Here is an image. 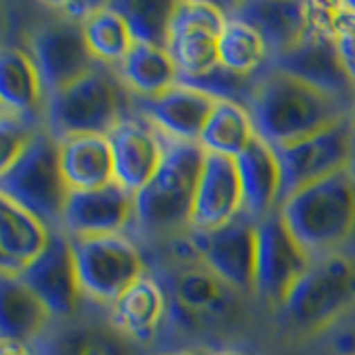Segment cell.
Segmentation results:
<instances>
[{
    "instance_id": "obj_11",
    "label": "cell",
    "mask_w": 355,
    "mask_h": 355,
    "mask_svg": "<svg viewBox=\"0 0 355 355\" xmlns=\"http://www.w3.org/2000/svg\"><path fill=\"white\" fill-rule=\"evenodd\" d=\"M269 69L282 71L338 100L349 111H355V85L347 76L333 36L322 27L311 29L288 49L271 55Z\"/></svg>"
},
{
    "instance_id": "obj_26",
    "label": "cell",
    "mask_w": 355,
    "mask_h": 355,
    "mask_svg": "<svg viewBox=\"0 0 355 355\" xmlns=\"http://www.w3.org/2000/svg\"><path fill=\"white\" fill-rule=\"evenodd\" d=\"M116 73L133 98H155L180 83L178 67L164 47L133 44Z\"/></svg>"
},
{
    "instance_id": "obj_8",
    "label": "cell",
    "mask_w": 355,
    "mask_h": 355,
    "mask_svg": "<svg viewBox=\"0 0 355 355\" xmlns=\"http://www.w3.org/2000/svg\"><path fill=\"white\" fill-rule=\"evenodd\" d=\"M53 11H58L53 7ZM25 49L31 53L42 78L44 94L53 96L98 64L83 33V20L53 14L27 33Z\"/></svg>"
},
{
    "instance_id": "obj_41",
    "label": "cell",
    "mask_w": 355,
    "mask_h": 355,
    "mask_svg": "<svg viewBox=\"0 0 355 355\" xmlns=\"http://www.w3.org/2000/svg\"><path fill=\"white\" fill-rule=\"evenodd\" d=\"M0 116H7V111H5V107L0 105Z\"/></svg>"
},
{
    "instance_id": "obj_22",
    "label": "cell",
    "mask_w": 355,
    "mask_h": 355,
    "mask_svg": "<svg viewBox=\"0 0 355 355\" xmlns=\"http://www.w3.org/2000/svg\"><path fill=\"white\" fill-rule=\"evenodd\" d=\"M236 160L244 211L258 222L282 205V169L277 153L262 138H255Z\"/></svg>"
},
{
    "instance_id": "obj_39",
    "label": "cell",
    "mask_w": 355,
    "mask_h": 355,
    "mask_svg": "<svg viewBox=\"0 0 355 355\" xmlns=\"http://www.w3.org/2000/svg\"><path fill=\"white\" fill-rule=\"evenodd\" d=\"M216 355H249V353H244V351H225V353H216Z\"/></svg>"
},
{
    "instance_id": "obj_6",
    "label": "cell",
    "mask_w": 355,
    "mask_h": 355,
    "mask_svg": "<svg viewBox=\"0 0 355 355\" xmlns=\"http://www.w3.org/2000/svg\"><path fill=\"white\" fill-rule=\"evenodd\" d=\"M69 240L87 302L109 309L133 282L147 273L144 255L129 236Z\"/></svg>"
},
{
    "instance_id": "obj_9",
    "label": "cell",
    "mask_w": 355,
    "mask_h": 355,
    "mask_svg": "<svg viewBox=\"0 0 355 355\" xmlns=\"http://www.w3.org/2000/svg\"><path fill=\"white\" fill-rule=\"evenodd\" d=\"M275 153L282 169V200L311 182L351 169L355 162L351 116H342L324 129L275 149Z\"/></svg>"
},
{
    "instance_id": "obj_3",
    "label": "cell",
    "mask_w": 355,
    "mask_h": 355,
    "mask_svg": "<svg viewBox=\"0 0 355 355\" xmlns=\"http://www.w3.org/2000/svg\"><path fill=\"white\" fill-rule=\"evenodd\" d=\"M133 114V96L122 85L114 67L96 64L69 87L47 98L44 129L53 138L109 136L120 120Z\"/></svg>"
},
{
    "instance_id": "obj_31",
    "label": "cell",
    "mask_w": 355,
    "mask_h": 355,
    "mask_svg": "<svg viewBox=\"0 0 355 355\" xmlns=\"http://www.w3.org/2000/svg\"><path fill=\"white\" fill-rule=\"evenodd\" d=\"M111 5L125 16L136 44H151V47L166 49L175 3H166V0H118V3Z\"/></svg>"
},
{
    "instance_id": "obj_14",
    "label": "cell",
    "mask_w": 355,
    "mask_h": 355,
    "mask_svg": "<svg viewBox=\"0 0 355 355\" xmlns=\"http://www.w3.org/2000/svg\"><path fill=\"white\" fill-rule=\"evenodd\" d=\"M20 277L42 300L55 320H69L87 304L78 280L71 240L64 231L51 233L47 249L22 269Z\"/></svg>"
},
{
    "instance_id": "obj_20",
    "label": "cell",
    "mask_w": 355,
    "mask_h": 355,
    "mask_svg": "<svg viewBox=\"0 0 355 355\" xmlns=\"http://www.w3.org/2000/svg\"><path fill=\"white\" fill-rule=\"evenodd\" d=\"M36 344L42 355H136L109 320L87 315L85 309L69 320H55Z\"/></svg>"
},
{
    "instance_id": "obj_29",
    "label": "cell",
    "mask_w": 355,
    "mask_h": 355,
    "mask_svg": "<svg viewBox=\"0 0 355 355\" xmlns=\"http://www.w3.org/2000/svg\"><path fill=\"white\" fill-rule=\"evenodd\" d=\"M271 60V49L260 31L236 16L227 14V22L218 38V62L240 76H260Z\"/></svg>"
},
{
    "instance_id": "obj_17",
    "label": "cell",
    "mask_w": 355,
    "mask_h": 355,
    "mask_svg": "<svg viewBox=\"0 0 355 355\" xmlns=\"http://www.w3.org/2000/svg\"><path fill=\"white\" fill-rule=\"evenodd\" d=\"M240 214H244V196L236 160L227 158V155L207 153L196 187L189 229L209 233L229 225Z\"/></svg>"
},
{
    "instance_id": "obj_4",
    "label": "cell",
    "mask_w": 355,
    "mask_h": 355,
    "mask_svg": "<svg viewBox=\"0 0 355 355\" xmlns=\"http://www.w3.org/2000/svg\"><path fill=\"white\" fill-rule=\"evenodd\" d=\"M207 153L198 142L164 136V155L149 184L136 193L133 227L149 236L189 227L196 187Z\"/></svg>"
},
{
    "instance_id": "obj_35",
    "label": "cell",
    "mask_w": 355,
    "mask_h": 355,
    "mask_svg": "<svg viewBox=\"0 0 355 355\" xmlns=\"http://www.w3.org/2000/svg\"><path fill=\"white\" fill-rule=\"evenodd\" d=\"M44 125L18 116H0V175H5L31 144Z\"/></svg>"
},
{
    "instance_id": "obj_1",
    "label": "cell",
    "mask_w": 355,
    "mask_h": 355,
    "mask_svg": "<svg viewBox=\"0 0 355 355\" xmlns=\"http://www.w3.org/2000/svg\"><path fill=\"white\" fill-rule=\"evenodd\" d=\"M249 111L258 138L273 149L288 147L342 116L353 114L338 100L269 67L255 83Z\"/></svg>"
},
{
    "instance_id": "obj_34",
    "label": "cell",
    "mask_w": 355,
    "mask_h": 355,
    "mask_svg": "<svg viewBox=\"0 0 355 355\" xmlns=\"http://www.w3.org/2000/svg\"><path fill=\"white\" fill-rule=\"evenodd\" d=\"M258 78L260 76L247 78V76L233 73V71L225 69L222 64H218V67H214V69L202 73V76L184 78V80H180V83L207 94L209 98H214L216 103H218V100H227V103H238V105H244L249 109V103H251V96H253V89H255V83H258Z\"/></svg>"
},
{
    "instance_id": "obj_24",
    "label": "cell",
    "mask_w": 355,
    "mask_h": 355,
    "mask_svg": "<svg viewBox=\"0 0 355 355\" xmlns=\"http://www.w3.org/2000/svg\"><path fill=\"white\" fill-rule=\"evenodd\" d=\"M58 140V138H55ZM60 169L69 191H94L116 182L114 153L107 136H67L58 140Z\"/></svg>"
},
{
    "instance_id": "obj_10",
    "label": "cell",
    "mask_w": 355,
    "mask_h": 355,
    "mask_svg": "<svg viewBox=\"0 0 355 355\" xmlns=\"http://www.w3.org/2000/svg\"><path fill=\"white\" fill-rule=\"evenodd\" d=\"M313 266L311 255L280 216L273 211L258 220V251H255V288L266 302L284 304L286 295Z\"/></svg>"
},
{
    "instance_id": "obj_5",
    "label": "cell",
    "mask_w": 355,
    "mask_h": 355,
    "mask_svg": "<svg viewBox=\"0 0 355 355\" xmlns=\"http://www.w3.org/2000/svg\"><path fill=\"white\" fill-rule=\"evenodd\" d=\"M0 191L38 216L51 231H62L71 191L62 178L58 140L47 129H42L18 162L0 175Z\"/></svg>"
},
{
    "instance_id": "obj_30",
    "label": "cell",
    "mask_w": 355,
    "mask_h": 355,
    "mask_svg": "<svg viewBox=\"0 0 355 355\" xmlns=\"http://www.w3.org/2000/svg\"><path fill=\"white\" fill-rule=\"evenodd\" d=\"M83 33L96 62L114 67V69L136 44L125 16L111 3L94 5V9L83 18Z\"/></svg>"
},
{
    "instance_id": "obj_12",
    "label": "cell",
    "mask_w": 355,
    "mask_h": 355,
    "mask_svg": "<svg viewBox=\"0 0 355 355\" xmlns=\"http://www.w3.org/2000/svg\"><path fill=\"white\" fill-rule=\"evenodd\" d=\"M227 22V11L207 0L175 3L166 51L178 67L180 80L196 78L218 67V38Z\"/></svg>"
},
{
    "instance_id": "obj_15",
    "label": "cell",
    "mask_w": 355,
    "mask_h": 355,
    "mask_svg": "<svg viewBox=\"0 0 355 355\" xmlns=\"http://www.w3.org/2000/svg\"><path fill=\"white\" fill-rule=\"evenodd\" d=\"M136 222V196L118 182L94 191H73L67 200L62 231L69 238L125 236Z\"/></svg>"
},
{
    "instance_id": "obj_16",
    "label": "cell",
    "mask_w": 355,
    "mask_h": 355,
    "mask_svg": "<svg viewBox=\"0 0 355 355\" xmlns=\"http://www.w3.org/2000/svg\"><path fill=\"white\" fill-rule=\"evenodd\" d=\"M114 175L120 187L136 196L158 171L164 155V136L140 114H129L109 131Z\"/></svg>"
},
{
    "instance_id": "obj_36",
    "label": "cell",
    "mask_w": 355,
    "mask_h": 355,
    "mask_svg": "<svg viewBox=\"0 0 355 355\" xmlns=\"http://www.w3.org/2000/svg\"><path fill=\"white\" fill-rule=\"evenodd\" d=\"M0 355H42L36 342L0 340Z\"/></svg>"
},
{
    "instance_id": "obj_13",
    "label": "cell",
    "mask_w": 355,
    "mask_h": 355,
    "mask_svg": "<svg viewBox=\"0 0 355 355\" xmlns=\"http://www.w3.org/2000/svg\"><path fill=\"white\" fill-rule=\"evenodd\" d=\"M193 249L202 266L238 291L255 288V251H258V222L247 211L229 225L209 233L193 231Z\"/></svg>"
},
{
    "instance_id": "obj_2",
    "label": "cell",
    "mask_w": 355,
    "mask_h": 355,
    "mask_svg": "<svg viewBox=\"0 0 355 355\" xmlns=\"http://www.w3.org/2000/svg\"><path fill=\"white\" fill-rule=\"evenodd\" d=\"M277 211L313 258L331 255L355 233V166L297 189Z\"/></svg>"
},
{
    "instance_id": "obj_33",
    "label": "cell",
    "mask_w": 355,
    "mask_h": 355,
    "mask_svg": "<svg viewBox=\"0 0 355 355\" xmlns=\"http://www.w3.org/2000/svg\"><path fill=\"white\" fill-rule=\"evenodd\" d=\"M311 20L333 36L344 71L355 85V5H311Z\"/></svg>"
},
{
    "instance_id": "obj_23",
    "label": "cell",
    "mask_w": 355,
    "mask_h": 355,
    "mask_svg": "<svg viewBox=\"0 0 355 355\" xmlns=\"http://www.w3.org/2000/svg\"><path fill=\"white\" fill-rule=\"evenodd\" d=\"M55 322L20 273H0V340L36 342Z\"/></svg>"
},
{
    "instance_id": "obj_37",
    "label": "cell",
    "mask_w": 355,
    "mask_h": 355,
    "mask_svg": "<svg viewBox=\"0 0 355 355\" xmlns=\"http://www.w3.org/2000/svg\"><path fill=\"white\" fill-rule=\"evenodd\" d=\"M11 14H9V7L0 3V47L5 44H14L9 40V33H11Z\"/></svg>"
},
{
    "instance_id": "obj_28",
    "label": "cell",
    "mask_w": 355,
    "mask_h": 355,
    "mask_svg": "<svg viewBox=\"0 0 355 355\" xmlns=\"http://www.w3.org/2000/svg\"><path fill=\"white\" fill-rule=\"evenodd\" d=\"M255 138L258 133L253 127L251 111L244 105L218 100L207 118L202 133H200L198 144L205 149V153L238 158Z\"/></svg>"
},
{
    "instance_id": "obj_21",
    "label": "cell",
    "mask_w": 355,
    "mask_h": 355,
    "mask_svg": "<svg viewBox=\"0 0 355 355\" xmlns=\"http://www.w3.org/2000/svg\"><path fill=\"white\" fill-rule=\"evenodd\" d=\"M0 105L11 116L44 125L47 94L36 62L22 44L0 47Z\"/></svg>"
},
{
    "instance_id": "obj_25",
    "label": "cell",
    "mask_w": 355,
    "mask_h": 355,
    "mask_svg": "<svg viewBox=\"0 0 355 355\" xmlns=\"http://www.w3.org/2000/svg\"><path fill=\"white\" fill-rule=\"evenodd\" d=\"M227 14L236 16L260 31L271 55L288 49L311 29V3H240Z\"/></svg>"
},
{
    "instance_id": "obj_27",
    "label": "cell",
    "mask_w": 355,
    "mask_h": 355,
    "mask_svg": "<svg viewBox=\"0 0 355 355\" xmlns=\"http://www.w3.org/2000/svg\"><path fill=\"white\" fill-rule=\"evenodd\" d=\"M51 229L14 198L0 191V247L11 260L27 266L47 249Z\"/></svg>"
},
{
    "instance_id": "obj_18",
    "label": "cell",
    "mask_w": 355,
    "mask_h": 355,
    "mask_svg": "<svg viewBox=\"0 0 355 355\" xmlns=\"http://www.w3.org/2000/svg\"><path fill=\"white\" fill-rule=\"evenodd\" d=\"M216 100L178 83L155 98H133V111L147 118L162 136L198 142Z\"/></svg>"
},
{
    "instance_id": "obj_7",
    "label": "cell",
    "mask_w": 355,
    "mask_h": 355,
    "mask_svg": "<svg viewBox=\"0 0 355 355\" xmlns=\"http://www.w3.org/2000/svg\"><path fill=\"white\" fill-rule=\"evenodd\" d=\"M355 304V262L331 253L313 266L284 300V318L297 329L327 327Z\"/></svg>"
},
{
    "instance_id": "obj_38",
    "label": "cell",
    "mask_w": 355,
    "mask_h": 355,
    "mask_svg": "<svg viewBox=\"0 0 355 355\" xmlns=\"http://www.w3.org/2000/svg\"><path fill=\"white\" fill-rule=\"evenodd\" d=\"M166 355H216V353H207V351H184V353H166Z\"/></svg>"
},
{
    "instance_id": "obj_40",
    "label": "cell",
    "mask_w": 355,
    "mask_h": 355,
    "mask_svg": "<svg viewBox=\"0 0 355 355\" xmlns=\"http://www.w3.org/2000/svg\"><path fill=\"white\" fill-rule=\"evenodd\" d=\"M351 129H353V144H355V111L351 114Z\"/></svg>"
},
{
    "instance_id": "obj_32",
    "label": "cell",
    "mask_w": 355,
    "mask_h": 355,
    "mask_svg": "<svg viewBox=\"0 0 355 355\" xmlns=\"http://www.w3.org/2000/svg\"><path fill=\"white\" fill-rule=\"evenodd\" d=\"M225 288L227 284L207 266H191L175 277V302L191 313H218L225 302Z\"/></svg>"
},
{
    "instance_id": "obj_19",
    "label": "cell",
    "mask_w": 355,
    "mask_h": 355,
    "mask_svg": "<svg viewBox=\"0 0 355 355\" xmlns=\"http://www.w3.org/2000/svg\"><path fill=\"white\" fill-rule=\"evenodd\" d=\"M166 315H169L166 288L158 277L147 271L109 306L107 320L131 344H144L158 336Z\"/></svg>"
}]
</instances>
